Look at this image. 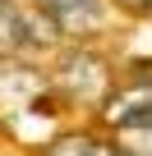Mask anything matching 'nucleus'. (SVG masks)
<instances>
[{
    "label": "nucleus",
    "instance_id": "obj_6",
    "mask_svg": "<svg viewBox=\"0 0 152 156\" xmlns=\"http://www.w3.org/2000/svg\"><path fill=\"white\" fill-rule=\"evenodd\" d=\"M120 14H134V19H152V0H111Z\"/></svg>",
    "mask_w": 152,
    "mask_h": 156
},
{
    "label": "nucleus",
    "instance_id": "obj_7",
    "mask_svg": "<svg viewBox=\"0 0 152 156\" xmlns=\"http://www.w3.org/2000/svg\"><path fill=\"white\" fill-rule=\"evenodd\" d=\"M0 5H9V0H0Z\"/></svg>",
    "mask_w": 152,
    "mask_h": 156
},
{
    "label": "nucleus",
    "instance_id": "obj_3",
    "mask_svg": "<svg viewBox=\"0 0 152 156\" xmlns=\"http://www.w3.org/2000/svg\"><path fill=\"white\" fill-rule=\"evenodd\" d=\"M42 46H65V41L42 23L37 9H19L14 0L0 5V64H19Z\"/></svg>",
    "mask_w": 152,
    "mask_h": 156
},
{
    "label": "nucleus",
    "instance_id": "obj_4",
    "mask_svg": "<svg viewBox=\"0 0 152 156\" xmlns=\"http://www.w3.org/2000/svg\"><path fill=\"white\" fill-rule=\"evenodd\" d=\"M37 156H120L106 129H60L42 142Z\"/></svg>",
    "mask_w": 152,
    "mask_h": 156
},
{
    "label": "nucleus",
    "instance_id": "obj_2",
    "mask_svg": "<svg viewBox=\"0 0 152 156\" xmlns=\"http://www.w3.org/2000/svg\"><path fill=\"white\" fill-rule=\"evenodd\" d=\"M32 9L42 14V23L65 41V46H74V41H92L102 28H106V19H111V0H32Z\"/></svg>",
    "mask_w": 152,
    "mask_h": 156
},
{
    "label": "nucleus",
    "instance_id": "obj_1",
    "mask_svg": "<svg viewBox=\"0 0 152 156\" xmlns=\"http://www.w3.org/2000/svg\"><path fill=\"white\" fill-rule=\"evenodd\" d=\"M51 87L55 97L83 106L92 115H102V106L111 101L115 92V73H111V60L92 51V41H74V46H60V60L51 69Z\"/></svg>",
    "mask_w": 152,
    "mask_h": 156
},
{
    "label": "nucleus",
    "instance_id": "obj_5",
    "mask_svg": "<svg viewBox=\"0 0 152 156\" xmlns=\"http://www.w3.org/2000/svg\"><path fill=\"white\" fill-rule=\"evenodd\" d=\"M106 133L115 138V151H120V156H152V110H143V115H134L129 124L106 129Z\"/></svg>",
    "mask_w": 152,
    "mask_h": 156
}]
</instances>
